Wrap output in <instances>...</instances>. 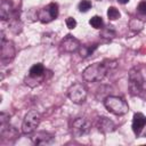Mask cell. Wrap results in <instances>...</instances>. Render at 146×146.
Here are the masks:
<instances>
[{
  "instance_id": "obj_19",
  "label": "cell",
  "mask_w": 146,
  "mask_h": 146,
  "mask_svg": "<svg viewBox=\"0 0 146 146\" xmlns=\"http://www.w3.org/2000/svg\"><path fill=\"white\" fill-rule=\"evenodd\" d=\"M100 35H102L103 38H105V39H113V38L115 36V31L113 30L112 26H107V27H104V29L102 30Z\"/></svg>"
},
{
  "instance_id": "obj_8",
  "label": "cell",
  "mask_w": 146,
  "mask_h": 146,
  "mask_svg": "<svg viewBox=\"0 0 146 146\" xmlns=\"http://www.w3.org/2000/svg\"><path fill=\"white\" fill-rule=\"evenodd\" d=\"M58 16V5L55 2L49 3L48 6L43 7L40 11H38V18L41 23H49L56 19Z\"/></svg>"
},
{
  "instance_id": "obj_7",
  "label": "cell",
  "mask_w": 146,
  "mask_h": 146,
  "mask_svg": "<svg viewBox=\"0 0 146 146\" xmlns=\"http://www.w3.org/2000/svg\"><path fill=\"white\" fill-rule=\"evenodd\" d=\"M91 129V123L84 117H78L72 122L71 125V132L75 138L82 137L87 133H89Z\"/></svg>"
},
{
  "instance_id": "obj_3",
  "label": "cell",
  "mask_w": 146,
  "mask_h": 146,
  "mask_svg": "<svg viewBox=\"0 0 146 146\" xmlns=\"http://www.w3.org/2000/svg\"><path fill=\"white\" fill-rule=\"evenodd\" d=\"M129 90L133 96H143L144 94V79L137 68H131L129 72Z\"/></svg>"
},
{
  "instance_id": "obj_23",
  "label": "cell",
  "mask_w": 146,
  "mask_h": 146,
  "mask_svg": "<svg viewBox=\"0 0 146 146\" xmlns=\"http://www.w3.org/2000/svg\"><path fill=\"white\" fill-rule=\"evenodd\" d=\"M65 23H66V26H67L70 30H73V29H75V26H76V21H75V18H73V17H67L66 21H65Z\"/></svg>"
},
{
  "instance_id": "obj_25",
  "label": "cell",
  "mask_w": 146,
  "mask_h": 146,
  "mask_svg": "<svg viewBox=\"0 0 146 146\" xmlns=\"http://www.w3.org/2000/svg\"><path fill=\"white\" fill-rule=\"evenodd\" d=\"M0 123H1V125L9 123V115L2 112V113L0 114Z\"/></svg>"
},
{
  "instance_id": "obj_13",
  "label": "cell",
  "mask_w": 146,
  "mask_h": 146,
  "mask_svg": "<svg viewBox=\"0 0 146 146\" xmlns=\"http://www.w3.org/2000/svg\"><path fill=\"white\" fill-rule=\"evenodd\" d=\"M14 16V6L10 0H2L0 5V18L8 21Z\"/></svg>"
},
{
  "instance_id": "obj_17",
  "label": "cell",
  "mask_w": 146,
  "mask_h": 146,
  "mask_svg": "<svg viewBox=\"0 0 146 146\" xmlns=\"http://www.w3.org/2000/svg\"><path fill=\"white\" fill-rule=\"evenodd\" d=\"M96 48H97V44H92V47H91V46H81L80 49H79L80 56L83 57V58H86V57H88L89 55H91L92 51H94Z\"/></svg>"
},
{
  "instance_id": "obj_10",
  "label": "cell",
  "mask_w": 146,
  "mask_h": 146,
  "mask_svg": "<svg viewBox=\"0 0 146 146\" xmlns=\"http://www.w3.org/2000/svg\"><path fill=\"white\" fill-rule=\"evenodd\" d=\"M96 127L103 133H108V132H112L115 130V123L106 116H99L97 119Z\"/></svg>"
},
{
  "instance_id": "obj_11",
  "label": "cell",
  "mask_w": 146,
  "mask_h": 146,
  "mask_svg": "<svg viewBox=\"0 0 146 146\" xmlns=\"http://www.w3.org/2000/svg\"><path fill=\"white\" fill-rule=\"evenodd\" d=\"M54 140H55V137L51 133H48L44 131L36 132L32 137V143L34 145H50L54 143Z\"/></svg>"
},
{
  "instance_id": "obj_1",
  "label": "cell",
  "mask_w": 146,
  "mask_h": 146,
  "mask_svg": "<svg viewBox=\"0 0 146 146\" xmlns=\"http://www.w3.org/2000/svg\"><path fill=\"white\" fill-rule=\"evenodd\" d=\"M117 66L116 62L114 60H104L102 63H94L89 66H87L82 72V78L87 82H96L103 80L108 71L115 68Z\"/></svg>"
},
{
  "instance_id": "obj_4",
  "label": "cell",
  "mask_w": 146,
  "mask_h": 146,
  "mask_svg": "<svg viewBox=\"0 0 146 146\" xmlns=\"http://www.w3.org/2000/svg\"><path fill=\"white\" fill-rule=\"evenodd\" d=\"M40 123V114L39 112L32 110L30 112L26 113V115L24 116L23 123H22V132L25 135H31L33 133L38 125Z\"/></svg>"
},
{
  "instance_id": "obj_21",
  "label": "cell",
  "mask_w": 146,
  "mask_h": 146,
  "mask_svg": "<svg viewBox=\"0 0 146 146\" xmlns=\"http://www.w3.org/2000/svg\"><path fill=\"white\" fill-rule=\"evenodd\" d=\"M55 38H56V34H55V33H52V32H47V33H44V34L42 35V41H43V42L46 41L47 44H51V43L54 42Z\"/></svg>"
},
{
  "instance_id": "obj_6",
  "label": "cell",
  "mask_w": 146,
  "mask_h": 146,
  "mask_svg": "<svg viewBox=\"0 0 146 146\" xmlns=\"http://www.w3.org/2000/svg\"><path fill=\"white\" fill-rule=\"evenodd\" d=\"M87 95H88L87 88L82 83H74L67 90V96L74 104L84 103L87 99Z\"/></svg>"
},
{
  "instance_id": "obj_18",
  "label": "cell",
  "mask_w": 146,
  "mask_h": 146,
  "mask_svg": "<svg viewBox=\"0 0 146 146\" xmlns=\"http://www.w3.org/2000/svg\"><path fill=\"white\" fill-rule=\"evenodd\" d=\"M89 24H90L94 29H103L104 22H103V18H102L100 16H94V17L90 18Z\"/></svg>"
},
{
  "instance_id": "obj_24",
  "label": "cell",
  "mask_w": 146,
  "mask_h": 146,
  "mask_svg": "<svg viewBox=\"0 0 146 146\" xmlns=\"http://www.w3.org/2000/svg\"><path fill=\"white\" fill-rule=\"evenodd\" d=\"M137 9H138V11H139L140 14L146 15V0L140 1L139 5H138V7H137Z\"/></svg>"
},
{
  "instance_id": "obj_16",
  "label": "cell",
  "mask_w": 146,
  "mask_h": 146,
  "mask_svg": "<svg viewBox=\"0 0 146 146\" xmlns=\"http://www.w3.org/2000/svg\"><path fill=\"white\" fill-rule=\"evenodd\" d=\"M129 27H130V30H132L135 32H139L144 27V22L138 18H132L129 22Z\"/></svg>"
},
{
  "instance_id": "obj_22",
  "label": "cell",
  "mask_w": 146,
  "mask_h": 146,
  "mask_svg": "<svg viewBox=\"0 0 146 146\" xmlns=\"http://www.w3.org/2000/svg\"><path fill=\"white\" fill-rule=\"evenodd\" d=\"M91 8V2L89 0H82L79 3V10L81 13H86Z\"/></svg>"
},
{
  "instance_id": "obj_5",
  "label": "cell",
  "mask_w": 146,
  "mask_h": 146,
  "mask_svg": "<svg viewBox=\"0 0 146 146\" xmlns=\"http://www.w3.org/2000/svg\"><path fill=\"white\" fill-rule=\"evenodd\" d=\"M15 54H16V49H15V46L11 41L9 40H6L5 35H3V32H1V51H0V59H1V63L2 65H6V64H9L14 57H15Z\"/></svg>"
},
{
  "instance_id": "obj_14",
  "label": "cell",
  "mask_w": 146,
  "mask_h": 146,
  "mask_svg": "<svg viewBox=\"0 0 146 146\" xmlns=\"http://www.w3.org/2000/svg\"><path fill=\"white\" fill-rule=\"evenodd\" d=\"M0 133H1V137L6 138V139H9V140L16 139L18 137V131L16 130V128H14L13 125H10L9 123L1 125Z\"/></svg>"
},
{
  "instance_id": "obj_15",
  "label": "cell",
  "mask_w": 146,
  "mask_h": 146,
  "mask_svg": "<svg viewBox=\"0 0 146 146\" xmlns=\"http://www.w3.org/2000/svg\"><path fill=\"white\" fill-rule=\"evenodd\" d=\"M46 73V70H44V66L41 64V63H38V64H34L30 71H29V76L30 78H33V79H39V78H42Z\"/></svg>"
},
{
  "instance_id": "obj_2",
  "label": "cell",
  "mask_w": 146,
  "mask_h": 146,
  "mask_svg": "<svg viewBox=\"0 0 146 146\" xmlns=\"http://www.w3.org/2000/svg\"><path fill=\"white\" fill-rule=\"evenodd\" d=\"M104 105L108 112L115 115H124L129 111L127 102L117 96H107L104 100Z\"/></svg>"
},
{
  "instance_id": "obj_12",
  "label": "cell",
  "mask_w": 146,
  "mask_h": 146,
  "mask_svg": "<svg viewBox=\"0 0 146 146\" xmlns=\"http://www.w3.org/2000/svg\"><path fill=\"white\" fill-rule=\"evenodd\" d=\"M146 125V116L143 113H135L132 117V131L136 136H139Z\"/></svg>"
},
{
  "instance_id": "obj_26",
  "label": "cell",
  "mask_w": 146,
  "mask_h": 146,
  "mask_svg": "<svg viewBox=\"0 0 146 146\" xmlns=\"http://www.w3.org/2000/svg\"><path fill=\"white\" fill-rule=\"evenodd\" d=\"M120 3H122V5H125V3H128L130 0H117Z\"/></svg>"
},
{
  "instance_id": "obj_9",
  "label": "cell",
  "mask_w": 146,
  "mask_h": 146,
  "mask_svg": "<svg viewBox=\"0 0 146 146\" xmlns=\"http://www.w3.org/2000/svg\"><path fill=\"white\" fill-rule=\"evenodd\" d=\"M81 44H80V41L74 38L73 35L71 34H67L62 41H60V44H59V49L60 51L63 52H75V51H79Z\"/></svg>"
},
{
  "instance_id": "obj_20",
  "label": "cell",
  "mask_w": 146,
  "mask_h": 146,
  "mask_svg": "<svg viewBox=\"0 0 146 146\" xmlns=\"http://www.w3.org/2000/svg\"><path fill=\"white\" fill-rule=\"evenodd\" d=\"M120 11L115 8V7H110L107 9V17L111 19V21H115L117 18H120Z\"/></svg>"
}]
</instances>
